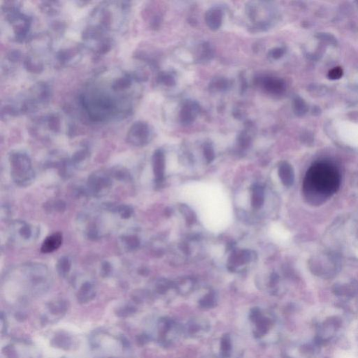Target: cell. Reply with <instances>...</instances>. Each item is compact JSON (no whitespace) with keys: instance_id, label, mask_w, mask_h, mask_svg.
<instances>
[{"instance_id":"cell-3","label":"cell","mask_w":358,"mask_h":358,"mask_svg":"<svg viewBox=\"0 0 358 358\" xmlns=\"http://www.w3.org/2000/svg\"><path fill=\"white\" fill-rule=\"evenodd\" d=\"M2 9L7 21L12 25L16 41H23L26 40L30 34L32 18L22 12L20 3L6 2Z\"/></svg>"},{"instance_id":"cell-28","label":"cell","mask_w":358,"mask_h":358,"mask_svg":"<svg viewBox=\"0 0 358 358\" xmlns=\"http://www.w3.org/2000/svg\"><path fill=\"white\" fill-rule=\"evenodd\" d=\"M111 271V265L108 262H105L102 265V272L105 273V275H107Z\"/></svg>"},{"instance_id":"cell-20","label":"cell","mask_w":358,"mask_h":358,"mask_svg":"<svg viewBox=\"0 0 358 358\" xmlns=\"http://www.w3.org/2000/svg\"><path fill=\"white\" fill-rule=\"evenodd\" d=\"M199 52H200L199 61H209L213 57V51L209 43H204L203 44L201 45Z\"/></svg>"},{"instance_id":"cell-21","label":"cell","mask_w":358,"mask_h":358,"mask_svg":"<svg viewBox=\"0 0 358 358\" xmlns=\"http://www.w3.org/2000/svg\"><path fill=\"white\" fill-rule=\"evenodd\" d=\"M158 80L159 83L167 87H172L176 84V80L174 77L169 73H161L159 75Z\"/></svg>"},{"instance_id":"cell-15","label":"cell","mask_w":358,"mask_h":358,"mask_svg":"<svg viewBox=\"0 0 358 358\" xmlns=\"http://www.w3.org/2000/svg\"><path fill=\"white\" fill-rule=\"evenodd\" d=\"M23 65L28 72L35 74H39L43 69L42 62L33 56H27L23 60Z\"/></svg>"},{"instance_id":"cell-5","label":"cell","mask_w":358,"mask_h":358,"mask_svg":"<svg viewBox=\"0 0 358 358\" xmlns=\"http://www.w3.org/2000/svg\"><path fill=\"white\" fill-rule=\"evenodd\" d=\"M151 136L152 129L149 124L144 121H137L129 127L126 140L130 145L143 147L149 143Z\"/></svg>"},{"instance_id":"cell-24","label":"cell","mask_w":358,"mask_h":358,"mask_svg":"<svg viewBox=\"0 0 358 358\" xmlns=\"http://www.w3.org/2000/svg\"><path fill=\"white\" fill-rule=\"evenodd\" d=\"M41 9L43 12L49 14H54L58 12L59 9V6L58 5V3L56 2H46L43 3V5H41Z\"/></svg>"},{"instance_id":"cell-26","label":"cell","mask_w":358,"mask_h":358,"mask_svg":"<svg viewBox=\"0 0 358 358\" xmlns=\"http://www.w3.org/2000/svg\"><path fill=\"white\" fill-rule=\"evenodd\" d=\"M204 155H205L206 158L209 160H212L214 156V153H213V150L212 149L211 146L209 144H206L204 146Z\"/></svg>"},{"instance_id":"cell-2","label":"cell","mask_w":358,"mask_h":358,"mask_svg":"<svg viewBox=\"0 0 358 358\" xmlns=\"http://www.w3.org/2000/svg\"><path fill=\"white\" fill-rule=\"evenodd\" d=\"M340 173L337 168L328 162H317L308 169L305 177V188L320 196L329 197L339 190Z\"/></svg>"},{"instance_id":"cell-1","label":"cell","mask_w":358,"mask_h":358,"mask_svg":"<svg viewBox=\"0 0 358 358\" xmlns=\"http://www.w3.org/2000/svg\"><path fill=\"white\" fill-rule=\"evenodd\" d=\"M99 85H91L81 96L82 107L93 122L124 118L130 114V95H122Z\"/></svg>"},{"instance_id":"cell-12","label":"cell","mask_w":358,"mask_h":358,"mask_svg":"<svg viewBox=\"0 0 358 358\" xmlns=\"http://www.w3.org/2000/svg\"><path fill=\"white\" fill-rule=\"evenodd\" d=\"M63 239V235L60 233H56L47 237L42 243L41 251L43 253H53L61 246Z\"/></svg>"},{"instance_id":"cell-10","label":"cell","mask_w":358,"mask_h":358,"mask_svg":"<svg viewBox=\"0 0 358 358\" xmlns=\"http://www.w3.org/2000/svg\"><path fill=\"white\" fill-rule=\"evenodd\" d=\"M223 16V12L219 7L209 9L205 14V21L210 30H218L222 25Z\"/></svg>"},{"instance_id":"cell-25","label":"cell","mask_w":358,"mask_h":358,"mask_svg":"<svg viewBox=\"0 0 358 358\" xmlns=\"http://www.w3.org/2000/svg\"><path fill=\"white\" fill-rule=\"evenodd\" d=\"M343 71L340 67H334L328 73V77L331 80H338L342 77Z\"/></svg>"},{"instance_id":"cell-13","label":"cell","mask_w":358,"mask_h":358,"mask_svg":"<svg viewBox=\"0 0 358 358\" xmlns=\"http://www.w3.org/2000/svg\"><path fill=\"white\" fill-rule=\"evenodd\" d=\"M153 167L155 177L161 178L164 172V155L160 150L155 151L153 155Z\"/></svg>"},{"instance_id":"cell-6","label":"cell","mask_w":358,"mask_h":358,"mask_svg":"<svg viewBox=\"0 0 358 358\" xmlns=\"http://www.w3.org/2000/svg\"><path fill=\"white\" fill-rule=\"evenodd\" d=\"M87 190L93 196H105L110 191L112 181L110 176L103 171L93 173L87 180Z\"/></svg>"},{"instance_id":"cell-11","label":"cell","mask_w":358,"mask_h":358,"mask_svg":"<svg viewBox=\"0 0 358 358\" xmlns=\"http://www.w3.org/2000/svg\"><path fill=\"white\" fill-rule=\"evenodd\" d=\"M260 85L266 92L271 94H279L284 89V82L279 78L271 77V76L260 78Z\"/></svg>"},{"instance_id":"cell-7","label":"cell","mask_w":358,"mask_h":358,"mask_svg":"<svg viewBox=\"0 0 358 358\" xmlns=\"http://www.w3.org/2000/svg\"><path fill=\"white\" fill-rule=\"evenodd\" d=\"M200 112V106L194 100H186L179 112V121L182 125H191L197 119Z\"/></svg>"},{"instance_id":"cell-9","label":"cell","mask_w":358,"mask_h":358,"mask_svg":"<svg viewBox=\"0 0 358 358\" xmlns=\"http://www.w3.org/2000/svg\"><path fill=\"white\" fill-rule=\"evenodd\" d=\"M81 57V51L78 47L62 49L56 55L58 63L63 66L74 65L79 61Z\"/></svg>"},{"instance_id":"cell-22","label":"cell","mask_w":358,"mask_h":358,"mask_svg":"<svg viewBox=\"0 0 358 358\" xmlns=\"http://www.w3.org/2000/svg\"><path fill=\"white\" fill-rule=\"evenodd\" d=\"M115 178L120 181H129L131 178L130 175L127 170L124 168L116 167L111 171Z\"/></svg>"},{"instance_id":"cell-18","label":"cell","mask_w":358,"mask_h":358,"mask_svg":"<svg viewBox=\"0 0 358 358\" xmlns=\"http://www.w3.org/2000/svg\"><path fill=\"white\" fill-rule=\"evenodd\" d=\"M72 267V261L68 257L64 256L60 259L57 264V270L61 277H65L68 275Z\"/></svg>"},{"instance_id":"cell-14","label":"cell","mask_w":358,"mask_h":358,"mask_svg":"<svg viewBox=\"0 0 358 358\" xmlns=\"http://www.w3.org/2000/svg\"><path fill=\"white\" fill-rule=\"evenodd\" d=\"M89 158V151L88 149H82L79 151H76L73 155L71 164L76 168H80L83 167L87 162L88 161Z\"/></svg>"},{"instance_id":"cell-27","label":"cell","mask_w":358,"mask_h":358,"mask_svg":"<svg viewBox=\"0 0 358 358\" xmlns=\"http://www.w3.org/2000/svg\"><path fill=\"white\" fill-rule=\"evenodd\" d=\"M281 55H282V51L280 49H272L270 52V56L272 58H275V59L280 58Z\"/></svg>"},{"instance_id":"cell-16","label":"cell","mask_w":358,"mask_h":358,"mask_svg":"<svg viewBox=\"0 0 358 358\" xmlns=\"http://www.w3.org/2000/svg\"><path fill=\"white\" fill-rule=\"evenodd\" d=\"M95 288L93 284L91 283H85L80 288L78 291V298L81 302H86L92 299L94 297Z\"/></svg>"},{"instance_id":"cell-17","label":"cell","mask_w":358,"mask_h":358,"mask_svg":"<svg viewBox=\"0 0 358 358\" xmlns=\"http://www.w3.org/2000/svg\"><path fill=\"white\" fill-rule=\"evenodd\" d=\"M230 83L229 80L223 77H216L212 80L210 83L209 87L211 91L215 92H222L229 88Z\"/></svg>"},{"instance_id":"cell-23","label":"cell","mask_w":358,"mask_h":358,"mask_svg":"<svg viewBox=\"0 0 358 358\" xmlns=\"http://www.w3.org/2000/svg\"><path fill=\"white\" fill-rule=\"evenodd\" d=\"M116 211L122 218L124 219L130 218L133 213V209H131V206L124 205V204L117 206Z\"/></svg>"},{"instance_id":"cell-19","label":"cell","mask_w":358,"mask_h":358,"mask_svg":"<svg viewBox=\"0 0 358 358\" xmlns=\"http://www.w3.org/2000/svg\"><path fill=\"white\" fill-rule=\"evenodd\" d=\"M121 244L123 248L127 251H132L136 249L140 245V241L138 237L133 235H127L121 238Z\"/></svg>"},{"instance_id":"cell-4","label":"cell","mask_w":358,"mask_h":358,"mask_svg":"<svg viewBox=\"0 0 358 358\" xmlns=\"http://www.w3.org/2000/svg\"><path fill=\"white\" fill-rule=\"evenodd\" d=\"M9 160L14 182L23 187L30 185L35 175L30 157L26 153L13 152L9 155Z\"/></svg>"},{"instance_id":"cell-8","label":"cell","mask_w":358,"mask_h":358,"mask_svg":"<svg viewBox=\"0 0 358 358\" xmlns=\"http://www.w3.org/2000/svg\"><path fill=\"white\" fill-rule=\"evenodd\" d=\"M13 238L18 242H28L36 237L35 230L24 221H16L11 226Z\"/></svg>"}]
</instances>
